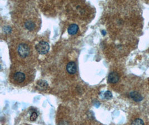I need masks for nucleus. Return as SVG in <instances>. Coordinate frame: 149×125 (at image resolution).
I'll list each match as a JSON object with an SVG mask.
<instances>
[{
	"instance_id": "1",
	"label": "nucleus",
	"mask_w": 149,
	"mask_h": 125,
	"mask_svg": "<svg viewBox=\"0 0 149 125\" xmlns=\"http://www.w3.org/2000/svg\"><path fill=\"white\" fill-rule=\"evenodd\" d=\"M27 76L24 71L19 70L15 71L12 75V79L14 84L17 85H22L26 80Z\"/></svg>"
},
{
	"instance_id": "2",
	"label": "nucleus",
	"mask_w": 149,
	"mask_h": 125,
	"mask_svg": "<svg viewBox=\"0 0 149 125\" xmlns=\"http://www.w3.org/2000/svg\"><path fill=\"white\" fill-rule=\"evenodd\" d=\"M17 51L21 58L25 59L29 56L30 53V49L29 46L26 44H21L17 47Z\"/></svg>"
},
{
	"instance_id": "3",
	"label": "nucleus",
	"mask_w": 149,
	"mask_h": 125,
	"mask_svg": "<svg viewBox=\"0 0 149 125\" xmlns=\"http://www.w3.org/2000/svg\"><path fill=\"white\" fill-rule=\"evenodd\" d=\"M50 49L49 44L45 41H41L36 45V51L41 55H45L48 53Z\"/></svg>"
},
{
	"instance_id": "4",
	"label": "nucleus",
	"mask_w": 149,
	"mask_h": 125,
	"mask_svg": "<svg viewBox=\"0 0 149 125\" xmlns=\"http://www.w3.org/2000/svg\"><path fill=\"white\" fill-rule=\"evenodd\" d=\"M120 79V76L116 72H112L109 74L108 81L111 84H116L118 82Z\"/></svg>"
},
{
	"instance_id": "5",
	"label": "nucleus",
	"mask_w": 149,
	"mask_h": 125,
	"mask_svg": "<svg viewBox=\"0 0 149 125\" xmlns=\"http://www.w3.org/2000/svg\"><path fill=\"white\" fill-rule=\"evenodd\" d=\"M77 65L75 62H70L68 63V65H67V71L71 75L75 74L77 72Z\"/></svg>"
},
{
	"instance_id": "6",
	"label": "nucleus",
	"mask_w": 149,
	"mask_h": 125,
	"mask_svg": "<svg viewBox=\"0 0 149 125\" xmlns=\"http://www.w3.org/2000/svg\"><path fill=\"white\" fill-rule=\"evenodd\" d=\"M130 96L136 102H140L143 99V97L141 95V94L137 91L131 92L130 93Z\"/></svg>"
},
{
	"instance_id": "7",
	"label": "nucleus",
	"mask_w": 149,
	"mask_h": 125,
	"mask_svg": "<svg viewBox=\"0 0 149 125\" xmlns=\"http://www.w3.org/2000/svg\"><path fill=\"white\" fill-rule=\"evenodd\" d=\"M79 27L76 24H72L68 27V32L70 35H74L78 32Z\"/></svg>"
},
{
	"instance_id": "8",
	"label": "nucleus",
	"mask_w": 149,
	"mask_h": 125,
	"mask_svg": "<svg viewBox=\"0 0 149 125\" xmlns=\"http://www.w3.org/2000/svg\"><path fill=\"white\" fill-rule=\"evenodd\" d=\"M25 26L29 31H33L35 28V24L33 21L31 20H27L25 23Z\"/></svg>"
},
{
	"instance_id": "9",
	"label": "nucleus",
	"mask_w": 149,
	"mask_h": 125,
	"mask_svg": "<svg viewBox=\"0 0 149 125\" xmlns=\"http://www.w3.org/2000/svg\"><path fill=\"white\" fill-rule=\"evenodd\" d=\"M37 85H38V87L40 90H45L47 88V86H48L47 82L45 81H43V80L39 81L38 82Z\"/></svg>"
},
{
	"instance_id": "10",
	"label": "nucleus",
	"mask_w": 149,
	"mask_h": 125,
	"mask_svg": "<svg viewBox=\"0 0 149 125\" xmlns=\"http://www.w3.org/2000/svg\"><path fill=\"white\" fill-rule=\"evenodd\" d=\"M131 125H144V124L141 119H137L133 121Z\"/></svg>"
},
{
	"instance_id": "11",
	"label": "nucleus",
	"mask_w": 149,
	"mask_h": 125,
	"mask_svg": "<svg viewBox=\"0 0 149 125\" xmlns=\"http://www.w3.org/2000/svg\"><path fill=\"white\" fill-rule=\"evenodd\" d=\"M104 97L105 99H112V93L110 91H106L104 93Z\"/></svg>"
},
{
	"instance_id": "12",
	"label": "nucleus",
	"mask_w": 149,
	"mask_h": 125,
	"mask_svg": "<svg viewBox=\"0 0 149 125\" xmlns=\"http://www.w3.org/2000/svg\"><path fill=\"white\" fill-rule=\"evenodd\" d=\"M37 117H38V114H37V113L33 112V113H32V115H31V116L30 119L31 121H34L36 119H37Z\"/></svg>"
}]
</instances>
